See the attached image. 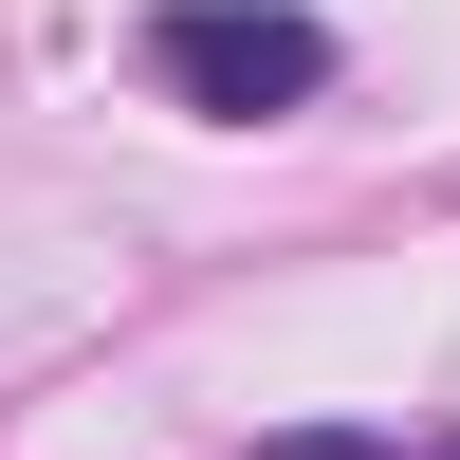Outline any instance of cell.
<instances>
[{
	"instance_id": "obj_2",
	"label": "cell",
	"mask_w": 460,
	"mask_h": 460,
	"mask_svg": "<svg viewBox=\"0 0 460 460\" xmlns=\"http://www.w3.org/2000/svg\"><path fill=\"white\" fill-rule=\"evenodd\" d=\"M277 460H405V442H277Z\"/></svg>"
},
{
	"instance_id": "obj_1",
	"label": "cell",
	"mask_w": 460,
	"mask_h": 460,
	"mask_svg": "<svg viewBox=\"0 0 460 460\" xmlns=\"http://www.w3.org/2000/svg\"><path fill=\"white\" fill-rule=\"evenodd\" d=\"M147 56H166V93L221 111V129L332 93V19H295V0H166V19H147Z\"/></svg>"
}]
</instances>
